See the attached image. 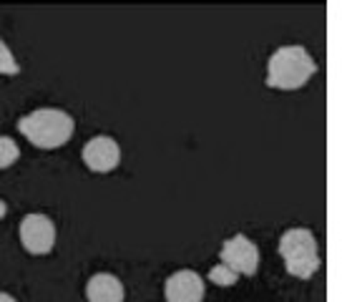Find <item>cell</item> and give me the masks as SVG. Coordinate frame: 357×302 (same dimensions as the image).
Instances as JSON below:
<instances>
[{"label": "cell", "mask_w": 357, "mask_h": 302, "mask_svg": "<svg viewBox=\"0 0 357 302\" xmlns=\"http://www.w3.org/2000/svg\"><path fill=\"white\" fill-rule=\"evenodd\" d=\"M317 73V63L305 45H282L267 63V86L280 91H294Z\"/></svg>", "instance_id": "1"}, {"label": "cell", "mask_w": 357, "mask_h": 302, "mask_svg": "<svg viewBox=\"0 0 357 302\" xmlns=\"http://www.w3.org/2000/svg\"><path fill=\"white\" fill-rule=\"evenodd\" d=\"M73 129V119L61 109H38L18 121V131L38 149L63 146L66 142H70Z\"/></svg>", "instance_id": "2"}, {"label": "cell", "mask_w": 357, "mask_h": 302, "mask_svg": "<svg viewBox=\"0 0 357 302\" xmlns=\"http://www.w3.org/2000/svg\"><path fill=\"white\" fill-rule=\"evenodd\" d=\"M280 255L284 259V267L292 277L310 280L319 270V252L314 234L305 227L287 229L280 239Z\"/></svg>", "instance_id": "3"}, {"label": "cell", "mask_w": 357, "mask_h": 302, "mask_svg": "<svg viewBox=\"0 0 357 302\" xmlns=\"http://www.w3.org/2000/svg\"><path fill=\"white\" fill-rule=\"evenodd\" d=\"M224 267H229L231 272L242 277H252L259 267V250L252 239H247L244 234H234L231 239H227L222 245V252H219Z\"/></svg>", "instance_id": "4"}, {"label": "cell", "mask_w": 357, "mask_h": 302, "mask_svg": "<svg viewBox=\"0 0 357 302\" xmlns=\"http://www.w3.org/2000/svg\"><path fill=\"white\" fill-rule=\"evenodd\" d=\"M20 242L31 255H48L56 245V225L45 214H28L20 219Z\"/></svg>", "instance_id": "5"}, {"label": "cell", "mask_w": 357, "mask_h": 302, "mask_svg": "<svg viewBox=\"0 0 357 302\" xmlns=\"http://www.w3.org/2000/svg\"><path fill=\"white\" fill-rule=\"evenodd\" d=\"M81 156H83V164H86L91 172L106 174L119 167L121 149H119V144H116L111 136H96V139H91V142L81 149Z\"/></svg>", "instance_id": "6"}, {"label": "cell", "mask_w": 357, "mask_h": 302, "mask_svg": "<svg viewBox=\"0 0 357 302\" xmlns=\"http://www.w3.org/2000/svg\"><path fill=\"white\" fill-rule=\"evenodd\" d=\"M166 302H202L204 300V280L194 270L174 272L164 285Z\"/></svg>", "instance_id": "7"}, {"label": "cell", "mask_w": 357, "mask_h": 302, "mask_svg": "<svg viewBox=\"0 0 357 302\" xmlns=\"http://www.w3.org/2000/svg\"><path fill=\"white\" fill-rule=\"evenodd\" d=\"M86 297L89 302H123V285L119 277L98 272L86 285Z\"/></svg>", "instance_id": "8"}, {"label": "cell", "mask_w": 357, "mask_h": 302, "mask_svg": "<svg viewBox=\"0 0 357 302\" xmlns=\"http://www.w3.org/2000/svg\"><path fill=\"white\" fill-rule=\"evenodd\" d=\"M18 156H20L18 144L10 136H0V169L13 167L15 161H18Z\"/></svg>", "instance_id": "9"}, {"label": "cell", "mask_w": 357, "mask_h": 302, "mask_svg": "<svg viewBox=\"0 0 357 302\" xmlns=\"http://www.w3.org/2000/svg\"><path fill=\"white\" fill-rule=\"evenodd\" d=\"M0 73H6V76H18L20 73L18 61H15L10 48H8L3 40H0Z\"/></svg>", "instance_id": "10"}, {"label": "cell", "mask_w": 357, "mask_h": 302, "mask_svg": "<svg viewBox=\"0 0 357 302\" xmlns=\"http://www.w3.org/2000/svg\"><path fill=\"white\" fill-rule=\"evenodd\" d=\"M209 280L214 285H219V287H229V285H234L236 280H239V275L231 272L229 267H224V264H217V267L209 272Z\"/></svg>", "instance_id": "11"}, {"label": "cell", "mask_w": 357, "mask_h": 302, "mask_svg": "<svg viewBox=\"0 0 357 302\" xmlns=\"http://www.w3.org/2000/svg\"><path fill=\"white\" fill-rule=\"evenodd\" d=\"M0 302H18V300L10 297V295H6V292H0Z\"/></svg>", "instance_id": "12"}, {"label": "cell", "mask_w": 357, "mask_h": 302, "mask_svg": "<svg viewBox=\"0 0 357 302\" xmlns=\"http://www.w3.org/2000/svg\"><path fill=\"white\" fill-rule=\"evenodd\" d=\"M3 217H6V202L0 199V219H3Z\"/></svg>", "instance_id": "13"}]
</instances>
